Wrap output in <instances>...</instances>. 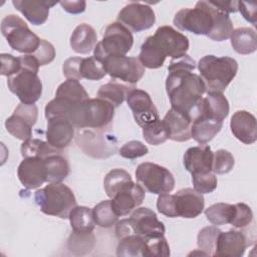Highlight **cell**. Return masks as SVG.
<instances>
[{
	"label": "cell",
	"mask_w": 257,
	"mask_h": 257,
	"mask_svg": "<svg viewBox=\"0 0 257 257\" xmlns=\"http://www.w3.org/2000/svg\"><path fill=\"white\" fill-rule=\"evenodd\" d=\"M189 49L188 37L169 25L159 27L141 46L139 60L144 67L157 69L164 65L167 56L179 58Z\"/></svg>",
	"instance_id": "1"
},
{
	"label": "cell",
	"mask_w": 257,
	"mask_h": 257,
	"mask_svg": "<svg viewBox=\"0 0 257 257\" xmlns=\"http://www.w3.org/2000/svg\"><path fill=\"white\" fill-rule=\"evenodd\" d=\"M166 90L173 108L192 115L197 104L206 92V85L193 71H170L166 79Z\"/></svg>",
	"instance_id": "2"
},
{
	"label": "cell",
	"mask_w": 257,
	"mask_h": 257,
	"mask_svg": "<svg viewBox=\"0 0 257 257\" xmlns=\"http://www.w3.org/2000/svg\"><path fill=\"white\" fill-rule=\"evenodd\" d=\"M19 59L21 68L17 73L7 77V85L21 102L33 104L42 94V82L38 76L40 65L31 54L19 56Z\"/></svg>",
	"instance_id": "3"
},
{
	"label": "cell",
	"mask_w": 257,
	"mask_h": 257,
	"mask_svg": "<svg viewBox=\"0 0 257 257\" xmlns=\"http://www.w3.org/2000/svg\"><path fill=\"white\" fill-rule=\"evenodd\" d=\"M198 69L208 91L223 92L238 71V62L229 56L206 55L198 62Z\"/></svg>",
	"instance_id": "4"
},
{
	"label": "cell",
	"mask_w": 257,
	"mask_h": 257,
	"mask_svg": "<svg viewBox=\"0 0 257 257\" xmlns=\"http://www.w3.org/2000/svg\"><path fill=\"white\" fill-rule=\"evenodd\" d=\"M34 199L41 212L61 219H67L77 206L72 190L62 183H49L35 192Z\"/></svg>",
	"instance_id": "5"
},
{
	"label": "cell",
	"mask_w": 257,
	"mask_h": 257,
	"mask_svg": "<svg viewBox=\"0 0 257 257\" xmlns=\"http://www.w3.org/2000/svg\"><path fill=\"white\" fill-rule=\"evenodd\" d=\"M114 106L108 101L97 98H88L77 104L70 121L77 128L102 130L113 118Z\"/></svg>",
	"instance_id": "6"
},
{
	"label": "cell",
	"mask_w": 257,
	"mask_h": 257,
	"mask_svg": "<svg viewBox=\"0 0 257 257\" xmlns=\"http://www.w3.org/2000/svg\"><path fill=\"white\" fill-rule=\"evenodd\" d=\"M214 13L215 7L210 1H199L195 8L179 10L173 23L179 30L197 35H208L214 25Z\"/></svg>",
	"instance_id": "7"
},
{
	"label": "cell",
	"mask_w": 257,
	"mask_h": 257,
	"mask_svg": "<svg viewBox=\"0 0 257 257\" xmlns=\"http://www.w3.org/2000/svg\"><path fill=\"white\" fill-rule=\"evenodd\" d=\"M1 32L10 47L20 53L32 54L40 45L41 39L17 15L9 14L2 19Z\"/></svg>",
	"instance_id": "8"
},
{
	"label": "cell",
	"mask_w": 257,
	"mask_h": 257,
	"mask_svg": "<svg viewBox=\"0 0 257 257\" xmlns=\"http://www.w3.org/2000/svg\"><path fill=\"white\" fill-rule=\"evenodd\" d=\"M134 37L128 28L120 22L110 23L104 31L102 40L93 49V56L102 61L110 55H125L133 47Z\"/></svg>",
	"instance_id": "9"
},
{
	"label": "cell",
	"mask_w": 257,
	"mask_h": 257,
	"mask_svg": "<svg viewBox=\"0 0 257 257\" xmlns=\"http://www.w3.org/2000/svg\"><path fill=\"white\" fill-rule=\"evenodd\" d=\"M136 178L144 189L156 195L170 193L175 187L173 174L167 168L151 162L142 163L137 167Z\"/></svg>",
	"instance_id": "10"
},
{
	"label": "cell",
	"mask_w": 257,
	"mask_h": 257,
	"mask_svg": "<svg viewBox=\"0 0 257 257\" xmlns=\"http://www.w3.org/2000/svg\"><path fill=\"white\" fill-rule=\"evenodd\" d=\"M106 73L113 79H119L128 84H135L144 76L146 70L137 57L125 55H110L102 61Z\"/></svg>",
	"instance_id": "11"
},
{
	"label": "cell",
	"mask_w": 257,
	"mask_h": 257,
	"mask_svg": "<svg viewBox=\"0 0 257 257\" xmlns=\"http://www.w3.org/2000/svg\"><path fill=\"white\" fill-rule=\"evenodd\" d=\"M77 146L88 156L93 158H108L116 150L113 137L103 135L101 130L80 128L76 135Z\"/></svg>",
	"instance_id": "12"
},
{
	"label": "cell",
	"mask_w": 257,
	"mask_h": 257,
	"mask_svg": "<svg viewBox=\"0 0 257 257\" xmlns=\"http://www.w3.org/2000/svg\"><path fill=\"white\" fill-rule=\"evenodd\" d=\"M38 116V108L33 104L20 102L5 121L7 132L14 138L23 142L31 139L32 127L36 123Z\"/></svg>",
	"instance_id": "13"
},
{
	"label": "cell",
	"mask_w": 257,
	"mask_h": 257,
	"mask_svg": "<svg viewBox=\"0 0 257 257\" xmlns=\"http://www.w3.org/2000/svg\"><path fill=\"white\" fill-rule=\"evenodd\" d=\"M117 21L133 32H141L155 24L156 15L151 6L140 2H131L118 12Z\"/></svg>",
	"instance_id": "14"
},
{
	"label": "cell",
	"mask_w": 257,
	"mask_h": 257,
	"mask_svg": "<svg viewBox=\"0 0 257 257\" xmlns=\"http://www.w3.org/2000/svg\"><path fill=\"white\" fill-rule=\"evenodd\" d=\"M128 222L133 233L141 236L145 240L163 237L166 232L165 225L150 208H137L131 214Z\"/></svg>",
	"instance_id": "15"
},
{
	"label": "cell",
	"mask_w": 257,
	"mask_h": 257,
	"mask_svg": "<svg viewBox=\"0 0 257 257\" xmlns=\"http://www.w3.org/2000/svg\"><path fill=\"white\" fill-rule=\"evenodd\" d=\"M126 103L133 111L136 122L142 127L160 118L156 105L145 90L136 87L131 89L126 95Z\"/></svg>",
	"instance_id": "16"
},
{
	"label": "cell",
	"mask_w": 257,
	"mask_h": 257,
	"mask_svg": "<svg viewBox=\"0 0 257 257\" xmlns=\"http://www.w3.org/2000/svg\"><path fill=\"white\" fill-rule=\"evenodd\" d=\"M172 200L175 218H196L203 212L205 207L203 195L191 188L179 190L176 194L172 195Z\"/></svg>",
	"instance_id": "17"
},
{
	"label": "cell",
	"mask_w": 257,
	"mask_h": 257,
	"mask_svg": "<svg viewBox=\"0 0 257 257\" xmlns=\"http://www.w3.org/2000/svg\"><path fill=\"white\" fill-rule=\"evenodd\" d=\"M17 176L20 183L26 189H36L47 180V173L44 159L23 158L17 169Z\"/></svg>",
	"instance_id": "18"
},
{
	"label": "cell",
	"mask_w": 257,
	"mask_h": 257,
	"mask_svg": "<svg viewBox=\"0 0 257 257\" xmlns=\"http://www.w3.org/2000/svg\"><path fill=\"white\" fill-rule=\"evenodd\" d=\"M248 245V238L244 232L237 230L221 231L217 239L215 256L241 257Z\"/></svg>",
	"instance_id": "19"
},
{
	"label": "cell",
	"mask_w": 257,
	"mask_h": 257,
	"mask_svg": "<svg viewBox=\"0 0 257 257\" xmlns=\"http://www.w3.org/2000/svg\"><path fill=\"white\" fill-rule=\"evenodd\" d=\"M73 138L74 125L68 118L52 117L47 119L46 140L51 147L61 151L70 145Z\"/></svg>",
	"instance_id": "20"
},
{
	"label": "cell",
	"mask_w": 257,
	"mask_h": 257,
	"mask_svg": "<svg viewBox=\"0 0 257 257\" xmlns=\"http://www.w3.org/2000/svg\"><path fill=\"white\" fill-rule=\"evenodd\" d=\"M163 121L169 130L170 140L175 142H187L191 138V114L171 107L165 114Z\"/></svg>",
	"instance_id": "21"
},
{
	"label": "cell",
	"mask_w": 257,
	"mask_h": 257,
	"mask_svg": "<svg viewBox=\"0 0 257 257\" xmlns=\"http://www.w3.org/2000/svg\"><path fill=\"white\" fill-rule=\"evenodd\" d=\"M230 128L234 137L245 145H252L257 140L256 117L247 110H237L232 115Z\"/></svg>",
	"instance_id": "22"
},
{
	"label": "cell",
	"mask_w": 257,
	"mask_h": 257,
	"mask_svg": "<svg viewBox=\"0 0 257 257\" xmlns=\"http://www.w3.org/2000/svg\"><path fill=\"white\" fill-rule=\"evenodd\" d=\"M183 162L191 174L210 173L213 169V152L208 145L192 147L185 152Z\"/></svg>",
	"instance_id": "23"
},
{
	"label": "cell",
	"mask_w": 257,
	"mask_h": 257,
	"mask_svg": "<svg viewBox=\"0 0 257 257\" xmlns=\"http://www.w3.org/2000/svg\"><path fill=\"white\" fill-rule=\"evenodd\" d=\"M229 109V101L222 92L208 91L197 104L193 118L197 114H204L223 121L228 116Z\"/></svg>",
	"instance_id": "24"
},
{
	"label": "cell",
	"mask_w": 257,
	"mask_h": 257,
	"mask_svg": "<svg viewBox=\"0 0 257 257\" xmlns=\"http://www.w3.org/2000/svg\"><path fill=\"white\" fill-rule=\"evenodd\" d=\"M145 196L146 192L144 187L135 183L130 189L119 192L111 198V208L118 217L126 216L143 203Z\"/></svg>",
	"instance_id": "25"
},
{
	"label": "cell",
	"mask_w": 257,
	"mask_h": 257,
	"mask_svg": "<svg viewBox=\"0 0 257 257\" xmlns=\"http://www.w3.org/2000/svg\"><path fill=\"white\" fill-rule=\"evenodd\" d=\"M14 7L33 25L43 24L49 15V9L56 2L35 1V0H13Z\"/></svg>",
	"instance_id": "26"
},
{
	"label": "cell",
	"mask_w": 257,
	"mask_h": 257,
	"mask_svg": "<svg viewBox=\"0 0 257 257\" xmlns=\"http://www.w3.org/2000/svg\"><path fill=\"white\" fill-rule=\"evenodd\" d=\"M222 126V120L204 114H197L192 121L191 138L200 145H206L214 139V137L221 131Z\"/></svg>",
	"instance_id": "27"
},
{
	"label": "cell",
	"mask_w": 257,
	"mask_h": 257,
	"mask_svg": "<svg viewBox=\"0 0 257 257\" xmlns=\"http://www.w3.org/2000/svg\"><path fill=\"white\" fill-rule=\"evenodd\" d=\"M97 44V34L93 27L82 23L76 26L70 36V47L80 54H87Z\"/></svg>",
	"instance_id": "28"
},
{
	"label": "cell",
	"mask_w": 257,
	"mask_h": 257,
	"mask_svg": "<svg viewBox=\"0 0 257 257\" xmlns=\"http://www.w3.org/2000/svg\"><path fill=\"white\" fill-rule=\"evenodd\" d=\"M230 41L233 49L239 54H251L257 49V35L250 27H239L233 30Z\"/></svg>",
	"instance_id": "29"
},
{
	"label": "cell",
	"mask_w": 257,
	"mask_h": 257,
	"mask_svg": "<svg viewBox=\"0 0 257 257\" xmlns=\"http://www.w3.org/2000/svg\"><path fill=\"white\" fill-rule=\"evenodd\" d=\"M134 184L131 175L123 169L110 170L103 179L104 191L110 199L115 194L130 189Z\"/></svg>",
	"instance_id": "30"
},
{
	"label": "cell",
	"mask_w": 257,
	"mask_h": 257,
	"mask_svg": "<svg viewBox=\"0 0 257 257\" xmlns=\"http://www.w3.org/2000/svg\"><path fill=\"white\" fill-rule=\"evenodd\" d=\"M133 88L134 86H130L120 83L115 79H111L107 83L102 84L99 87L97 91V96L101 99L108 101L114 107H117L124 101V99H126L127 93Z\"/></svg>",
	"instance_id": "31"
},
{
	"label": "cell",
	"mask_w": 257,
	"mask_h": 257,
	"mask_svg": "<svg viewBox=\"0 0 257 257\" xmlns=\"http://www.w3.org/2000/svg\"><path fill=\"white\" fill-rule=\"evenodd\" d=\"M47 183H61L69 174V164L61 154L51 155L44 159Z\"/></svg>",
	"instance_id": "32"
},
{
	"label": "cell",
	"mask_w": 257,
	"mask_h": 257,
	"mask_svg": "<svg viewBox=\"0 0 257 257\" xmlns=\"http://www.w3.org/2000/svg\"><path fill=\"white\" fill-rule=\"evenodd\" d=\"M70 226L75 232H92L95 226L92 209L85 206H75L68 217Z\"/></svg>",
	"instance_id": "33"
},
{
	"label": "cell",
	"mask_w": 257,
	"mask_h": 257,
	"mask_svg": "<svg viewBox=\"0 0 257 257\" xmlns=\"http://www.w3.org/2000/svg\"><path fill=\"white\" fill-rule=\"evenodd\" d=\"M233 30V22L229 14L215 7L214 25L207 36L215 41H225L230 38Z\"/></svg>",
	"instance_id": "34"
},
{
	"label": "cell",
	"mask_w": 257,
	"mask_h": 257,
	"mask_svg": "<svg viewBox=\"0 0 257 257\" xmlns=\"http://www.w3.org/2000/svg\"><path fill=\"white\" fill-rule=\"evenodd\" d=\"M20 151L23 158L45 159L51 155L61 154L60 150L51 147L47 142L39 139H29L23 142Z\"/></svg>",
	"instance_id": "35"
},
{
	"label": "cell",
	"mask_w": 257,
	"mask_h": 257,
	"mask_svg": "<svg viewBox=\"0 0 257 257\" xmlns=\"http://www.w3.org/2000/svg\"><path fill=\"white\" fill-rule=\"evenodd\" d=\"M146 241L137 234L127 235L119 239L116 255L124 257H145Z\"/></svg>",
	"instance_id": "36"
},
{
	"label": "cell",
	"mask_w": 257,
	"mask_h": 257,
	"mask_svg": "<svg viewBox=\"0 0 257 257\" xmlns=\"http://www.w3.org/2000/svg\"><path fill=\"white\" fill-rule=\"evenodd\" d=\"M95 245V237L92 232L82 233L73 231L67 240V248L70 253L76 256L85 255L92 251Z\"/></svg>",
	"instance_id": "37"
},
{
	"label": "cell",
	"mask_w": 257,
	"mask_h": 257,
	"mask_svg": "<svg viewBox=\"0 0 257 257\" xmlns=\"http://www.w3.org/2000/svg\"><path fill=\"white\" fill-rule=\"evenodd\" d=\"M55 96L66 98L74 103H81L88 99V93L77 79L68 78L56 89Z\"/></svg>",
	"instance_id": "38"
},
{
	"label": "cell",
	"mask_w": 257,
	"mask_h": 257,
	"mask_svg": "<svg viewBox=\"0 0 257 257\" xmlns=\"http://www.w3.org/2000/svg\"><path fill=\"white\" fill-rule=\"evenodd\" d=\"M235 206L227 203H216L205 210L207 220L214 226L230 224L233 219Z\"/></svg>",
	"instance_id": "39"
},
{
	"label": "cell",
	"mask_w": 257,
	"mask_h": 257,
	"mask_svg": "<svg viewBox=\"0 0 257 257\" xmlns=\"http://www.w3.org/2000/svg\"><path fill=\"white\" fill-rule=\"evenodd\" d=\"M143 137L148 144L159 146L170 139V134L163 119L159 118L143 127Z\"/></svg>",
	"instance_id": "40"
},
{
	"label": "cell",
	"mask_w": 257,
	"mask_h": 257,
	"mask_svg": "<svg viewBox=\"0 0 257 257\" xmlns=\"http://www.w3.org/2000/svg\"><path fill=\"white\" fill-rule=\"evenodd\" d=\"M92 214L95 224L101 228H109L118 220V216L111 208L110 200H103L96 204L92 209Z\"/></svg>",
	"instance_id": "41"
},
{
	"label": "cell",
	"mask_w": 257,
	"mask_h": 257,
	"mask_svg": "<svg viewBox=\"0 0 257 257\" xmlns=\"http://www.w3.org/2000/svg\"><path fill=\"white\" fill-rule=\"evenodd\" d=\"M221 232L217 226H208L201 229L197 236V244L200 250L207 256H215L218 235Z\"/></svg>",
	"instance_id": "42"
},
{
	"label": "cell",
	"mask_w": 257,
	"mask_h": 257,
	"mask_svg": "<svg viewBox=\"0 0 257 257\" xmlns=\"http://www.w3.org/2000/svg\"><path fill=\"white\" fill-rule=\"evenodd\" d=\"M106 75L103 63L94 56L82 58L80 63V76L88 80H99Z\"/></svg>",
	"instance_id": "43"
},
{
	"label": "cell",
	"mask_w": 257,
	"mask_h": 257,
	"mask_svg": "<svg viewBox=\"0 0 257 257\" xmlns=\"http://www.w3.org/2000/svg\"><path fill=\"white\" fill-rule=\"evenodd\" d=\"M235 165V159L233 155L223 149H220L213 153V169L212 172L218 175H224L229 173Z\"/></svg>",
	"instance_id": "44"
},
{
	"label": "cell",
	"mask_w": 257,
	"mask_h": 257,
	"mask_svg": "<svg viewBox=\"0 0 257 257\" xmlns=\"http://www.w3.org/2000/svg\"><path fill=\"white\" fill-rule=\"evenodd\" d=\"M192 182L194 190L200 194L212 193L218 185L217 177L214 173H196L192 174Z\"/></svg>",
	"instance_id": "45"
},
{
	"label": "cell",
	"mask_w": 257,
	"mask_h": 257,
	"mask_svg": "<svg viewBox=\"0 0 257 257\" xmlns=\"http://www.w3.org/2000/svg\"><path fill=\"white\" fill-rule=\"evenodd\" d=\"M146 241L145 257H168L170 256V246L167 239L163 237L153 238Z\"/></svg>",
	"instance_id": "46"
},
{
	"label": "cell",
	"mask_w": 257,
	"mask_h": 257,
	"mask_svg": "<svg viewBox=\"0 0 257 257\" xmlns=\"http://www.w3.org/2000/svg\"><path fill=\"white\" fill-rule=\"evenodd\" d=\"M234 206V216L230 222V225L240 229L249 226L253 220V213L251 208L245 203H237Z\"/></svg>",
	"instance_id": "47"
},
{
	"label": "cell",
	"mask_w": 257,
	"mask_h": 257,
	"mask_svg": "<svg viewBox=\"0 0 257 257\" xmlns=\"http://www.w3.org/2000/svg\"><path fill=\"white\" fill-rule=\"evenodd\" d=\"M149 153L148 147L140 141H130L119 149V155L124 159L134 160L146 156Z\"/></svg>",
	"instance_id": "48"
},
{
	"label": "cell",
	"mask_w": 257,
	"mask_h": 257,
	"mask_svg": "<svg viewBox=\"0 0 257 257\" xmlns=\"http://www.w3.org/2000/svg\"><path fill=\"white\" fill-rule=\"evenodd\" d=\"M31 55L38 61L40 66H44L52 62L55 58V48L47 40L41 39L39 47Z\"/></svg>",
	"instance_id": "49"
},
{
	"label": "cell",
	"mask_w": 257,
	"mask_h": 257,
	"mask_svg": "<svg viewBox=\"0 0 257 257\" xmlns=\"http://www.w3.org/2000/svg\"><path fill=\"white\" fill-rule=\"evenodd\" d=\"M1 59V74L7 77L17 73L21 68V62L19 57H15L12 54L2 53Z\"/></svg>",
	"instance_id": "50"
},
{
	"label": "cell",
	"mask_w": 257,
	"mask_h": 257,
	"mask_svg": "<svg viewBox=\"0 0 257 257\" xmlns=\"http://www.w3.org/2000/svg\"><path fill=\"white\" fill-rule=\"evenodd\" d=\"M82 57H69L67 58L62 66L63 75L68 78L73 79H81L80 76V63H81Z\"/></svg>",
	"instance_id": "51"
},
{
	"label": "cell",
	"mask_w": 257,
	"mask_h": 257,
	"mask_svg": "<svg viewBox=\"0 0 257 257\" xmlns=\"http://www.w3.org/2000/svg\"><path fill=\"white\" fill-rule=\"evenodd\" d=\"M196 68V62L195 60L189 56L188 54H184L183 56L179 58H172L168 71H174V70H188V71H194Z\"/></svg>",
	"instance_id": "52"
},
{
	"label": "cell",
	"mask_w": 257,
	"mask_h": 257,
	"mask_svg": "<svg viewBox=\"0 0 257 257\" xmlns=\"http://www.w3.org/2000/svg\"><path fill=\"white\" fill-rule=\"evenodd\" d=\"M237 8L245 20L250 22L253 26L257 25V5L255 3L238 1Z\"/></svg>",
	"instance_id": "53"
},
{
	"label": "cell",
	"mask_w": 257,
	"mask_h": 257,
	"mask_svg": "<svg viewBox=\"0 0 257 257\" xmlns=\"http://www.w3.org/2000/svg\"><path fill=\"white\" fill-rule=\"evenodd\" d=\"M59 4L62 8L70 14H79L85 10V1H60Z\"/></svg>",
	"instance_id": "54"
},
{
	"label": "cell",
	"mask_w": 257,
	"mask_h": 257,
	"mask_svg": "<svg viewBox=\"0 0 257 257\" xmlns=\"http://www.w3.org/2000/svg\"><path fill=\"white\" fill-rule=\"evenodd\" d=\"M215 7H217L218 9L226 12V13H235L238 11L237 5H238V1H227V2H222V1H210Z\"/></svg>",
	"instance_id": "55"
}]
</instances>
